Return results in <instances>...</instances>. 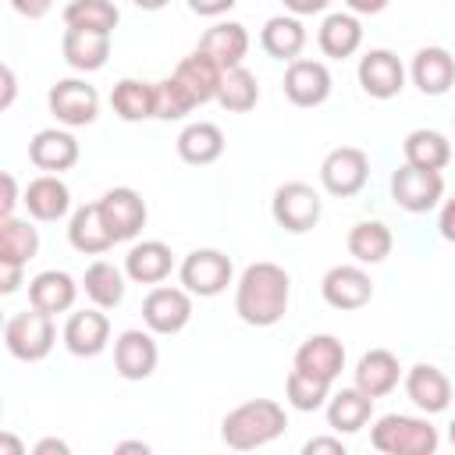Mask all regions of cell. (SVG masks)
I'll list each match as a JSON object with an SVG mask.
<instances>
[{
  "instance_id": "c3c4849f",
  "label": "cell",
  "mask_w": 455,
  "mask_h": 455,
  "mask_svg": "<svg viewBox=\"0 0 455 455\" xmlns=\"http://www.w3.org/2000/svg\"><path fill=\"white\" fill-rule=\"evenodd\" d=\"M437 228H441V235H444L448 242H455V199H448V203L441 206V217H437Z\"/></svg>"
},
{
  "instance_id": "ee69618b",
  "label": "cell",
  "mask_w": 455,
  "mask_h": 455,
  "mask_svg": "<svg viewBox=\"0 0 455 455\" xmlns=\"http://www.w3.org/2000/svg\"><path fill=\"white\" fill-rule=\"evenodd\" d=\"M188 7H192L196 14H203V18H217V14L231 11L235 0H188Z\"/></svg>"
},
{
  "instance_id": "1f68e13d",
  "label": "cell",
  "mask_w": 455,
  "mask_h": 455,
  "mask_svg": "<svg viewBox=\"0 0 455 455\" xmlns=\"http://www.w3.org/2000/svg\"><path fill=\"white\" fill-rule=\"evenodd\" d=\"M370 412H373V398H370L366 391H359V387H341V391L331 398V405H327V427H334L338 434H355V430L366 427Z\"/></svg>"
},
{
  "instance_id": "7dc6e473",
  "label": "cell",
  "mask_w": 455,
  "mask_h": 455,
  "mask_svg": "<svg viewBox=\"0 0 455 455\" xmlns=\"http://www.w3.org/2000/svg\"><path fill=\"white\" fill-rule=\"evenodd\" d=\"M21 284V267L18 263H0V291L11 295Z\"/></svg>"
},
{
  "instance_id": "d6a6232c",
  "label": "cell",
  "mask_w": 455,
  "mask_h": 455,
  "mask_svg": "<svg viewBox=\"0 0 455 455\" xmlns=\"http://www.w3.org/2000/svg\"><path fill=\"white\" fill-rule=\"evenodd\" d=\"M402 153H405V164H412V167L441 171L451 160V142L441 132H434V128H416V132L405 135Z\"/></svg>"
},
{
  "instance_id": "d4e9b609",
  "label": "cell",
  "mask_w": 455,
  "mask_h": 455,
  "mask_svg": "<svg viewBox=\"0 0 455 455\" xmlns=\"http://www.w3.org/2000/svg\"><path fill=\"white\" fill-rule=\"evenodd\" d=\"M174 78L192 92V100H196V103H210V100H217V89H220L224 68H220L213 57H206L203 50H196V53H188L185 60H178Z\"/></svg>"
},
{
  "instance_id": "f546056e",
  "label": "cell",
  "mask_w": 455,
  "mask_h": 455,
  "mask_svg": "<svg viewBox=\"0 0 455 455\" xmlns=\"http://www.w3.org/2000/svg\"><path fill=\"white\" fill-rule=\"evenodd\" d=\"M71 302H75V281H71V274H64V270H43V274H36L32 281H28V306H36V309H43V313H64V309H71Z\"/></svg>"
},
{
  "instance_id": "277c9868",
  "label": "cell",
  "mask_w": 455,
  "mask_h": 455,
  "mask_svg": "<svg viewBox=\"0 0 455 455\" xmlns=\"http://www.w3.org/2000/svg\"><path fill=\"white\" fill-rule=\"evenodd\" d=\"M53 338H57L53 316L43 313V309H36V306L14 313V316L4 323V345H7V352H11L14 359H21V363H39V359H46L50 348H53Z\"/></svg>"
},
{
  "instance_id": "74e56055",
  "label": "cell",
  "mask_w": 455,
  "mask_h": 455,
  "mask_svg": "<svg viewBox=\"0 0 455 455\" xmlns=\"http://www.w3.org/2000/svg\"><path fill=\"white\" fill-rule=\"evenodd\" d=\"M391 245H395V238H391L387 224H380V220H363V224H355L348 231V252L359 263H380V259H387L391 256Z\"/></svg>"
},
{
  "instance_id": "60d3db41",
  "label": "cell",
  "mask_w": 455,
  "mask_h": 455,
  "mask_svg": "<svg viewBox=\"0 0 455 455\" xmlns=\"http://www.w3.org/2000/svg\"><path fill=\"white\" fill-rule=\"evenodd\" d=\"M153 89H156V107H153V117H164V121H178V117H185L192 107H196V100H192V92L171 75V78H164V82H153Z\"/></svg>"
},
{
  "instance_id": "11a10c76",
  "label": "cell",
  "mask_w": 455,
  "mask_h": 455,
  "mask_svg": "<svg viewBox=\"0 0 455 455\" xmlns=\"http://www.w3.org/2000/svg\"><path fill=\"white\" fill-rule=\"evenodd\" d=\"M135 7H142V11H160V7H167L171 0H132Z\"/></svg>"
},
{
  "instance_id": "db71d44e",
  "label": "cell",
  "mask_w": 455,
  "mask_h": 455,
  "mask_svg": "<svg viewBox=\"0 0 455 455\" xmlns=\"http://www.w3.org/2000/svg\"><path fill=\"white\" fill-rule=\"evenodd\" d=\"M117 455H128V451H139V455H149V444L146 441H121L117 448H114Z\"/></svg>"
},
{
  "instance_id": "7a4b0ae2",
  "label": "cell",
  "mask_w": 455,
  "mask_h": 455,
  "mask_svg": "<svg viewBox=\"0 0 455 455\" xmlns=\"http://www.w3.org/2000/svg\"><path fill=\"white\" fill-rule=\"evenodd\" d=\"M284 427H288V416L274 398H252V402L235 405L224 416L220 437L235 451H252V448L274 441L277 434H284Z\"/></svg>"
},
{
  "instance_id": "cb8c5ba5",
  "label": "cell",
  "mask_w": 455,
  "mask_h": 455,
  "mask_svg": "<svg viewBox=\"0 0 455 455\" xmlns=\"http://www.w3.org/2000/svg\"><path fill=\"white\" fill-rule=\"evenodd\" d=\"M28 160L39 167V171H68L78 164V142L71 132H60V128H43L32 135L28 142Z\"/></svg>"
},
{
  "instance_id": "484cf974",
  "label": "cell",
  "mask_w": 455,
  "mask_h": 455,
  "mask_svg": "<svg viewBox=\"0 0 455 455\" xmlns=\"http://www.w3.org/2000/svg\"><path fill=\"white\" fill-rule=\"evenodd\" d=\"M68 238L78 252L85 256H100L114 245V235L107 231L103 224V213H100V203H85L71 213V224H68Z\"/></svg>"
},
{
  "instance_id": "f5cc1de1",
  "label": "cell",
  "mask_w": 455,
  "mask_h": 455,
  "mask_svg": "<svg viewBox=\"0 0 455 455\" xmlns=\"http://www.w3.org/2000/svg\"><path fill=\"white\" fill-rule=\"evenodd\" d=\"M0 455H25V444L14 434H0Z\"/></svg>"
},
{
  "instance_id": "e0dca14e",
  "label": "cell",
  "mask_w": 455,
  "mask_h": 455,
  "mask_svg": "<svg viewBox=\"0 0 455 455\" xmlns=\"http://www.w3.org/2000/svg\"><path fill=\"white\" fill-rule=\"evenodd\" d=\"M412 82L423 96H444L455 85V57L444 46H423L412 57Z\"/></svg>"
},
{
  "instance_id": "d6986e66",
  "label": "cell",
  "mask_w": 455,
  "mask_h": 455,
  "mask_svg": "<svg viewBox=\"0 0 455 455\" xmlns=\"http://www.w3.org/2000/svg\"><path fill=\"white\" fill-rule=\"evenodd\" d=\"M295 366L320 380H334L345 366V345L334 334H313L295 348Z\"/></svg>"
},
{
  "instance_id": "7402d4cb",
  "label": "cell",
  "mask_w": 455,
  "mask_h": 455,
  "mask_svg": "<svg viewBox=\"0 0 455 455\" xmlns=\"http://www.w3.org/2000/svg\"><path fill=\"white\" fill-rule=\"evenodd\" d=\"M199 50H203L206 57H213L224 71H228V68H238V64L245 60V53H249V32H245V25H238V21H217V25H210V28L203 32Z\"/></svg>"
},
{
  "instance_id": "ab89813d",
  "label": "cell",
  "mask_w": 455,
  "mask_h": 455,
  "mask_svg": "<svg viewBox=\"0 0 455 455\" xmlns=\"http://www.w3.org/2000/svg\"><path fill=\"white\" fill-rule=\"evenodd\" d=\"M327 391H331V380H320V377H313V373H306V370H291L288 373V380H284V395H288V402L295 405V409H302V412H313V409H320L323 402H327Z\"/></svg>"
},
{
  "instance_id": "3957f363",
  "label": "cell",
  "mask_w": 455,
  "mask_h": 455,
  "mask_svg": "<svg viewBox=\"0 0 455 455\" xmlns=\"http://www.w3.org/2000/svg\"><path fill=\"white\" fill-rule=\"evenodd\" d=\"M370 441L384 455H434L437 451V430L427 419L402 416V412L380 416Z\"/></svg>"
},
{
  "instance_id": "ac0fdd59",
  "label": "cell",
  "mask_w": 455,
  "mask_h": 455,
  "mask_svg": "<svg viewBox=\"0 0 455 455\" xmlns=\"http://www.w3.org/2000/svg\"><path fill=\"white\" fill-rule=\"evenodd\" d=\"M21 203H25L32 220H60L71 206V192L57 174H39L25 185Z\"/></svg>"
},
{
  "instance_id": "9a60e30c",
  "label": "cell",
  "mask_w": 455,
  "mask_h": 455,
  "mask_svg": "<svg viewBox=\"0 0 455 455\" xmlns=\"http://www.w3.org/2000/svg\"><path fill=\"white\" fill-rule=\"evenodd\" d=\"M359 85L373 100H391L405 85V68L391 50H370L366 57H359Z\"/></svg>"
},
{
  "instance_id": "8fae6325",
  "label": "cell",
  "mask_w": 455,
  "mask_h": 455,
  "mask_svg": "<svg viewBox=\"0 0 455 455\" xmlns=\"http://www.w3.org/2000/svg\"><path fill=\"white\" fill-rule=\"evenodd\" d=\"M96 203H100L103 224H107V231L114 235V242L135 238V235L146 228V199H142L135 188L117 185V188L103 192Z\"/></svg>"
},
{
  "instance_id": "9f6ffc18",
  "label": "cell",
  "mask_w": 455,
  "mask_h": 455,
  "mask_svg": "<svg viewBox=\"0 0 455 455\" xmlns=\"http://www.w3.org/2000/svg\"><path fill=\"white\" fill-rule=\"evenodd\" d=\"M448 434H451V444H455V419H451V430Z\"/></svg>"
},
{
  "instance_id": "7c38bea8",
  "label": "cell",
  "mask_w": 455,
  "mask_h": 455,
  "mask_svg": "<svg viewBox=\"0 0 455 455\" xmlns=\"http://www.w3.org/2000/svg\"><path fill=\"white\" fill-rule=\"evenodd\" d=\"M320 291H323V302L334 306V309H363L373 299V281L363 267L338 263L323 274Z\"/></svg>"
},
{
  "instance_id": "6da1fadb",
  "label": "cell",
  "mask_w": 455,
  "mask_h": 455,
  "mask_svg": "<svg viewBox=\"0 0 455 455\" xmlns=\"http://www.w3.org/2000/svg\"><path fill=\"white\" fill-rule=\"evenodd\" d=\"M288 299H291V281L284 267L259 259V263H249L238 277L235 313L249 327H270L288 313Z\"/></svg>"
},
{
  "instance_id": "e575fe53",
  "label": "cell",
  "mask_w": 455,
  "mask_h": 455,
  "mask_svg": "<svg viewBox=\"0 0 455 455\" xmlns=\"http://www.w3.org/2000/svg\"><path fill=\"white\" fill-rule=\"evenodd\" d=\"M39 252V231L28 220L4 217L0 220V263H18L25 267Z\"/></svg>"
},
{
  "instance_id": "f907efd6",
  "label": "cell",
  "mask_w": 455,
  "mask_h": 455,
  "mask_svg": "<svg viewBox=\"0 0 455 455\" xmlns=\"http://www.w3.org/2000/svg\"><path fill=\"white\" fill-rule=\"evenodd\" d=\"M32 455H68V444H64L60 437H43V441L32 448Z\"/></svg>"
},
{
  "instance_id": "8992f818",
  "label": "cell",
  "mask_w": 455,
  "mask_h": 455,
  "mask_svg": "<svg viewBox=\"0 0 455 455\" xmlns=\"http://www.w3.org/2000/svg\"><path fill=\"white\" fill-rule=\"evenodd\" d=\"M370 178V160L359 146H334L320 164V181L331 196L348 199L355 196Z\"/></svg>"
},
{
  "instance_id": "d590c367",
  "label": "cell",
  "mask_w": 455,
  "mask_h": 455,
  "mask_svg": "<svg viewBox=\"0 0 455 455\" xmlns=\"http://www.w3.org/2000/svg\"><path fill=\"white\" fill-rule=\"evenodd\" d=\"M82 284H85L89 302L100 306V309H114V306L124 299V277H121V270H117L110 259H96V263H89Z\"/></svg>"
},
{
  "instance_id": "b9f144b4",
  "label": "cell",
  "mask_w": 455,
  "mask_h": 455,
  "mask_svg": "<svg viewBox=\"0 0 455 455\" xmlns=\"http://www.w3.org/2000/svg\"><path fill=\"white\" fill-rule=\"evenodd\" d=\"M14 206H18V181L11 171H0V220L14 217Z\"/></svg>"
},
{
  "instance_id": "52a82bcc",
  "label": "cell",
  "mask_w": 455,
  "mask_h": 455,
  "mask_svg": "<svg viewBox=\"0 0 455 455\" xmlns=\"http://www.w3.org/2000/svg\"><path fill=\"white\" fill-rule=\"evenodd\" d=\"M270 210L284 231L302 235V231L316 228V220H320V196L306 181H284V185H277Z\"/></svg>"
},
{
  "instance_id": "4dcf8cb0",
  "label": "cell",
  "mask_w": 455,
  "mask_h": 455,
  "mask_svg": "<svg viewBox=\"0 0 455 455\" xmlns=\"http://www.w3.org/2000/svg\"><path fill=\"white\" fill-rule=\"evenodd\" d=\"M259 43L274 60H295L306 46V28L291 14H274V18H267V25L259 32Z\"/></svg>"
},
{
  "instance_id": "30bf717a",
  "label": "cell",
  "mask_w": 455,
  "mask_h": 455,
  "mask_svg": "<svg viewBox=\"0 0 455 455\" xmlns=\"http://www.w3.org/2000/svg\"><path fill=\"white\" fill-rule=\"evenodd\" d=\"M46 103H50V114H53L57 121L71 124V128L92 124L96 114H100V92H96L89 82H82V78H60V82L50 89Z\"/></svg>"
},
{
  "instance_id": "bcb514c9",
  "label": "cell",
  "mask_w": 455,
  "mask_h": 455,
  "mask_svg": "<svg viewBox=\"0 0 455 455\" xmlns=\"http://www.w3.org/2000/svg\"><path fill=\"white\" fill-rule=\"evenodd\" d=\"M14 103V71L11 64H0V110H7Z\"/></svg>"
},
{
  "instance_id": "9c48e42d",
  "label": "cell",
  "mask_w": 455,
  "mask_h": 455,
  "mask_svg": "<svg viewBox=\"0 0 455 455\" xmlns=\"http://www.w3.org/2000/svg\"><path fill=\"white\" fill-rule=\"evenodd\" d=\"M192 291L188 288H171V284H156L146 299H142V323L153 334H178L188 316H192Z\"/></svg>"
},
{
  "instance_id": "7bdbcfd3",
  "label": "cell",
  "mask_w": 455,
  "mask_h": 455,
  "mask_svg": "<svg viewBox=\"0 0 455 455\" xmlns=\"http://www.w3.org/2000/svg\"><path fill=\"white\" fill-rule=\"evenodd\" d=\"M302 451L306 455H345V444L338 437H313V441H306Z\"/></svg>"
},
{
  "instance_id": "836d02e7",
  "label": "cell",
  "mask_w": 455,
  "mask_h": 455,
  "mask_svg": "<svg viewBox=\"0 0 455 455\" xmlns=\"http://www.w3.org/2000/svg\"><path fill=\"white\" fill-rule=\"evenodd\" d=\"M110 107L121 121H146V117H153L156 89L149 82H139V78H121L110 89Z\"/></svg>"
},
{
  "instance_id": "816d5d0a",
  "label": "cell",
  "mask_w": 455,
  "mask_h": 455,
  "mask_svg": "<svg viewBox=\"0 0 455 455\" xmlns=\"http://www.w3.org/2000/svg\"><path fill=\"white\" fill-rule=\"evenodd\" d=\"M355 14H377V11H384L387 7V0H345Z\"/></svg>"
},
{
  "instance_id": "4316f807",
  "label": "cell",
  "mask_w": 455,
  "mask_h": 455,
  "mask_svg": "<svg viewBox=\"0 0 455 455\" xmlns=\"http://www.w3.org/2000/svg\"><path fill=\"white\" fill-rule=\"evenodd\" d=\"M171 267H174V252H171V245H164L156 238L132 245V252L124 256V270L135 284H160L171 274Z\"/></svg>"
},
{
  "instance_id": "603a6c76",
  "label": "cell",
  "mask_w": 455,
  "mask_h": 455,
  "mask_svg": "<svg viewBox=\"0 0 455 455\" xmlns=\"http://www.w3.org/2000/svg\"><path fill=\"white\" fill-rule=\"evenodd\" d=\"M64 60L75 71H96L107 64L110 57V32H96V28H64L60 39Z\"/></svg>"
},
{
  "instance_id": "5b68a950",
  "label": "cell",
  "mask_w": 455,
  "mask_h": 455,
  "mask_svg": "<svg viewBox=\"0 0 455 455\" xmlns=\"http://www.w3.org/2000/svg\"><path fill=\"white\" fill-rule=\"evenodd\" d=\"M391 196L402 210L409 213H427L441 203L444 196V178L441 171H427V167H412V164H402L395 174H391Z\"/></svg>"
},
{
  "instance_id": "2e32d148",
  "label": "cell",
  "mask_w": 455,
  "mask_h": 455,
  "mask_svg": "<svg viewBox=\"0 0 455 455\" xmlns=\"http://www.w3.org/2000/svg\"><path fill=\"white\" fill-rule=\"evenodd\" d=\"M107 341H110V320H107V313L100 306L78 309V313L68 316V323H64V345H68V352H75L82 359L85 355H100Z\"/></svg>"
},
{
  "instance_id": "4fadbf2b",
  "label": "cell",
  "mask_w": 455,
  "mask_h": 455,
  "mask_svg": "<svg viewBox=\"0 0 455 455\" xmlns=\"http://www.w3.org/2000/svg\"><path fill=\"white\" fill-rule=\"evenodd\" d=\"M284 96L295 107H320L331 96V71L320 60L295 57L284 68Z\"/></svg>"
},
{
  "instance_id": "44dd1931",
  "label": "cell",
  "mask_w": 455,
  "mask_h": 455,
  "mask_svg": "<svg viewBox=\"0 0 455 455\" xmlns=\"http://www.w3.org/2000/svg\"><path fill=\"white\" fill-rule=\"evenodd\" d=\"M405 395L412 398L416 409H423V412H441V409H448V402H451V380H448L437 366L416 363V366L405 373Z\"/></svg>"
},
{
  "instance_id": "f35d334b",
  "label": "cell",
  "mask_w": 455,
  "mask_h": 455,
  "mask_svg": "<svg viewBox=\"0 0 455 455\" xmlns=\"http://www.w3.org/2000/svg\"><path fill=\"white\" fill-rule=\"evenodd\" d=\"M121 21L117 7L110 0H71L64 7V25L68 28H96V32H114Z\"/></svg>"
},
{
  "instance_id": "681fc988",
  "label": "cell",
  "mask_w": 455,
  "mask_h": 455,
  "mask_svg": "<svg viewBox=\"0 0 455 455\" xmlns=\"http://www.w3.org/2000/svg\"><path fill=\"white\" fill-rule=\"evenodd\" d=\"M327 4H331V0H284V7H288L291 14H320Z\"/></svg>"
},
{
  "instance_id": "5bb4252c",
  "label": "cell",
  "mask_w": 455,
  "mask_h": 455,
  "mask_svg": "<svg viewBox=\"0 0 455 455\" xmlns=\"http://www.w3.org/2000/svg\"><path fill=\"white\" fill-rule=\"evenodd\" d=\"M156 341L153 331H121L114 341V366L124 380H146L156 370Z\"/></svg>"
},
{
  "instance_id": "8d00e7d4",
  "label": "cell",
  "mask_w": 455,
  "mask_h": 455,
  "mask_svg": "<svg viewBox=\"0 0 455 455\" xmlns=\"http://www.w3.org/2000/svg\"><path fill=\"white\" fill-rule=\"evenodd\" d=\"M256 100H259L256 75L249 68H242V64L238 68H228L224 78H220V89H217V103L224 110H231V114H245V110L256 107Z\"/></svg>"
},
{
  "instance_id": "ffe728a7",
  "label": "cell",
  "mask_w": 455,
  "mask_h": 455,
  "mask_svg": "<svg viewBox=\"0 0 455 455\" xmlns=\"http://www.w3.org/2000/svg\"><path fill=\"white\" fill-rule=\"evenodd\" d=\"M398 377H402L398 355L387 352V348H370L355 363V387L366 391L370 398H380V395L395 391L398 387Z\"/></svg>"
},
{
  "instance_id": "ba28073f",
  "label": "cell",
  "mask_w": 455,
  "mask_h": 455,
  "mask_svg": "<svg viewBox=\"0 0 455 455\" xmlns=\"http://www.w3.org/2000/svg\"><path fill=\"white\" fill-rule=\"evenodd\" d=\"M181 284L192 291V295H217L231 284V256H224L220 249H192L185 259H181Z\"/></svg>"
},
{
  "instance_id": "f6af8a7d",
  "label": "cell",
  "mask_w": 455,
  "mask_h": 455,
  "mask_svg": "<svg viewBox=\"0 0 455 455\" xmlns=\"http://www.w3.org/2000/svg\"><path fill=\"white\" fill-rule=\"evenodd\" d=\"M11 7H14L21 18H43V14L53 7V0H11Z\"/></svg>"
},
{
  "instance_id": "83f0119b",
  "label": "cell",
  "mask_w": 455,
  "mask_h": 455,
  "mask_svg": "<svg viewBox=\"0 0 455 455\" xmlns=\"http://www.w3.org/2000/svg\"><path fill=\"white\" fill-rule=\"evenodd\" d=\"M316 43H320L323 57L345 60V57H352V53L359 50V43H363V25H359L355 14H345V11L327 14L323 25H320V32H316Z\"/></svg>"
},
{
  "instance_id": "f1b7e54d",
  "label": "cell",
  "mask_w": 455,
  "mask_h": 455,
  "mask_svg": "<svg viewBox=\"0 0 455 455\" xmlns=\"http://www.w3.org/2000/svg\"><path fill=\"white\" fill-rule=\"evenodd\" d=\"M224 153V132L213 124V121H196V124H185L181 135H178V156L185 164H213L217 156Z\"/></svg>"
}]
</instances>
